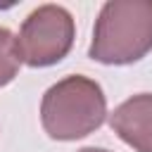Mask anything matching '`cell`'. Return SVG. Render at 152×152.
<instances>
[{
  "instance_id": "4",
  "label": "cell",
  "mask_w": 152,
  "mask_h": 152,
  "mask_svg": "<svg viewBox=\"0 0 152 152\" xmlns=\"http://www.w3.org/2000/svg\"><path fill=\"white\" fill-rule=\"evenodd\" d=\"M109 126L135 152H152V93L124 100L109 114Z\"/></svg>"
},
{
  "instance_id": "1",
  "label": "cell",
  "mask_w": 152,
  "mask_h": 152,
  "mask_svg": "<svg viewBox=\"0 0 152 152\" xmlns=\"http://www.w3.org/2000/svg\"><path fill=\"white\" fill-rule=\"evenodd\" d=\"M152 52V0H109L102 5L88 57L100 64H133Z\"/></svg>"
},
{
  "instance_id": "3",
  "label": "cell",
  "mask_w": 152,
  "mask_h": 152,
  "mask_svg": "<svg viewBox=\"0 0 152 152\" xmlns=\"http://www.w3.org/2000/svg\"><path fill=\"white\" fill-rule=\"evenodd\" d=\"M74 38L76 24L71 12L62 5H40L19 28V59L28 66H52L69 55Z\"/></svg>"
},
{
  "instance_id": "5",
  "label": "cell",
  "mask_w": 152,
  "mask_h": 152,
  "mask_svg": "<svg viewBox=\"0 0 152 152\" xmlns=\"http://www.w3.org/2000/svg\"><path fill=\"white\" fill-rule=\"evenodd\" d=\"M21 59H19V50H17V36L0 26V88L12 83L14 76L19 74Z\"/></svg>"
},
{
  "instance_id": "6",
  "label": "cell",
  "mask_w": 152,
  "mask_h": 152,
  "mask_svg": "<svg viewBox=\"0 0 152 152\" xmlns=\"http://www.w3.org/2000/svg\"><path fill=\"white\" fill-rule=\"evenodd\" d=\"M78 152H109V150H102V147H83Z\"/></svg>"
},
{
  "instance_id": "2",
  "label": "cell",
  "mask_w": 152,
  "mask_h": 152,
  "mask_svg": "<svg viewBox=\"0 0 152 152\" xmlns=\"http://www.w3.org/2000/svg\"><path fill=\"white\" fill-rule=\"evenodd\" d=\"M107 116L102 86L74 74L50 86L40 102V124L52 140H78L95 133Z\"/></svg>"
}]
</instances>
